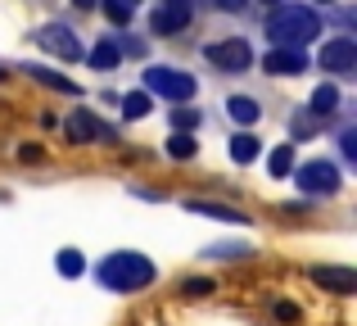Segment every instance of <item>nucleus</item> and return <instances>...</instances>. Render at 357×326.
Returning <instances> with one entry per match:
<instances>
[{"label":"nucleus","mask_w":357,"mask_h":326,"mask_svg":"<svg viewBox=\"0 0 357 326\" xmlns=\"http://www.w3.org/2000/svg\"><path fill=\"white\" fill-rule=\"evenodd\" d=\"M154 276H158V267L149 263L145 254H136V249H114V254H105L96 263V281L105 286V290H114V295L145 290Z\"/></svg>","instance_id":"1"},{"label":"nucleus","mask_w":357,"mask_h":326,"mask_svg":"<svg viewBox=\"0 0 357 326\" xmlns=\"http://www.w3.org/2000/svg\"><path fill=\"white\" fill-rule=\"evenodd\" d=\"M267 36L276 45H294V50H303L307 41L321 36V14H317L312 5H276L267 14Z\"/></svg>","instance_id":"2"},{"label":"nucleus","mask_w":357,"mask_h":326,"mask_svg":"<svg viewBox=\"0 0 357 326\" xmlns=\"http://www.w3.org/2000/svg\"><path fill=\"white\" fill-rule=\"evenodd\" d=\"M195 91H199V82L185 68H172V64H149L145 68V96H163L172 105H190Z\"/></svg>","instance_id":"3"},{"label":"nucleus","mask_w":357,"mask_h":326,"mask_svg":"<svg viewBox=\"0 0 357 326\" xmlns=\"http://www.w3.org/2000/svg\"><path fill=\"white\" fill-rule=\"evenodd\" d=\"M204 59H208L218 73L236 77V73H249V68H253V59H258V54H253L249 36H222V41L204 45Z\"/></svg>","instance_id":"4"},{"label":"nucleus","mask_w":357,"mask_h":326,"mask_svg":"<svg viewBox=\"0 0 357 326\" xmlns=\"http://www.w3.org/2000/svg\"><path fill=\"white\" fill-rule=\"evenodd\" d=\"M32 41L41 45L45 54H54V59H68V64L73 59H86V45H82V36L73 32L68 23H41L32 32Z\"/></svg>","instance_id":"5"},{"label":"nucleus","mask_w":357,"mask_h":326,"mask_svg":"<svg viewBox=\"0 0 357 326\" xmlns=\"http://www.w3.org/2000/svg\"><path fill=\"white\" fill-rule=\"evenodd\" d=\"M294 181H298V191L303 195H335L340 191V168H335L331 159H307V163H294Z\"/></svg>","instance_id":"6"},{"label":"nucleus","mask_w":357,"mask_h":326,"mask_svg":"<svg viewBox=\"0 0 357 326\" xmlns=\"http://www.w3.org/2000/svg\"><path fill=\"white\" fill-rule=\"evenodd\" d=\"M317 64H321V73L349 77V73L357 68V41L353 36H331V41L321 45V54H317Z\"/></svg>","instance_id":"7"},{"label":"nucleus","mask_w":357,"mask_h":326,"mask_svg":"<svg viewBox=\"0 0 357 326\" xmlns=\"http://www.w3.org/2000/svg\"><path fill=\"white\" fill-rule=\"evenodd\" d=\"M190 27V0H163V5L149 14V32L154 36H176Z\"/></svg>","instance_id":"8"},{"label":"nucleus","mask_w":357,"mask_h":326,"mask_svg":"<svg viewBox=\"0 0 357 326\" xmlns=\"http://www.w3.org/2000/svg\"><path fill=\"white\" fill-rule=\"evenodd\" d=\"M267 77H298L307 73V50H294V45H271L267 59H262Z\"/></svg>","instance_id":"9"},{"label":"nucleus","mask_w":357,"mask_h":326,"mask_svg":"<svg viewBox=\"0 0 357 326\" xmlns=\"http://www.w3.org/2000/svg\"><path fill=\"white\" fill-rule=\"evenodd\" d=\"M63 132H68V141H73V145H86V141H105L109 127L100 123V118L91 114V109H73L68 123H63Z\"/></svg>","instance_id":"10"},{"label":"nucleus","mask_w":357,"mask_h":326,"mask_svg":"<svg viewBox=\"0 0 357 326\" xmlns=\"http://www.w3.org/2000/svg\"><path fill=\"white\" fill-rule=\"evenodd\" d=\"M185 209L199 213V218H213V222H231V227H244V222H249V213L231 209V204H213V200H185Z\"/></svg>","instance_id":"11"},{"label":"nucleus","mask_w":357,"mask_h":326,"mask_svg":"<svg viewBox=\"0 0 357 326\" xmlns=\"http://www.w3.org/2000/svg\"><path fill=\"white\" fill-rule=\"evenodd\" d=\"M312 281L321 290H335V295H353L357 290V276L349 267H312Z\"/></svg>","instance_id":"12"},{"label":"nucleus","mask_w":357,"mask_h":326,"mask_svg":"<svg viewBox=\"0 0 357 326\" xmlns=\"http://www.w3.org/2000/svg\"><path fill=\"white\" fill-rule=\"evenodd\" d=\"M86 64H91L96 73H114L118 64H122V54H118V41H114V36H100V41L86 50Z\"/></svg>","instance_id":"13"},{"label":"nucleus","mask_w":357,"mask_h":326,"mask_svg":"<svg viewBox=\"0 0 357 326\" xmlns=\"http://www.w3.org/2000/svg\"><path fill=\"white\" fill-rule=\"evenodd\" d=\"M27 77L41 82V87H50V91H59V96H77V82H68L63 73L45 68V64H32V68H27Z\"/></svg>","instance_id":"14"},{"label":"nucleus","mask_w":357,"mask_h":326,"mask_svg":"<svg viewBox=\"0 0 357 326\" xmlns=\"http://www.w3.org/2000/svg\"><path fill=\"white\" fill-rule=\"evenodd\" d=\"M258 154H262V141L253 132H236L231 136V163H258Z\"/></svg>","instance_id":"15"},{"label":"nucleus","mask_w":357,"mask_h":326,"mask_svg":"<svg viewBox=\"0 0 357 326\" xmlns=\"http://www.w3.org/2000/svg\"><path fill=\"white\" fill-rule=\"evenodd\" d=\"M227 114H231V123H240L244 132H249V127L258 123L262 109H258V100H253V96H231V100H227Z\"/></svg>","instance_id":"16"},{"label":"nucleus","mask_w":357,"mask_h":326,"mask_svg":"<svg viewBox=\"0 0 357 326\" xmlns=\"http://www.w3.org/2000/svg\"><path fill=\"white\" fill-rule=\"evenodd\" d=\"M312 114H317V118L340 114V87H335V82H321V87L312 91Z\"/></svg>","instance_id":"17"},{"label":"nucleus","mask_w":357,"mask_h":326,"mask_svg":"<svg viewBox=\"0 0 357 326\" xmlns=\"http://www.w3.org/2000/svg\"><path fill=\"white\" fill-rule=\"evenodd\" d=\"M149 109H154V96H145V91H127V96H122V118H131V123L145 118Z\"/></svg>","instance_id":"18"},{"label":"nucleus","mask_w":357,"mask_h":326,"mask_svg":"<svg viewBox=\"0 0 357 326\" xmlns=\"http://www.w3.org/2000/svg\"><path fill=\"white\" fill-rule=\"evenodd\" d=\"M195 154H199V141H195V136H181V132H172L167 136V159H195Z\"/></svg>","instance_id":"19"},{"label":"nucleus","mask_w":357,"mask_h":326,"mask_svg":"<svg viewBox=\"0 0 357 326\" xmlns=\"http://www.w3.org/2000/svg\"><path fill=\"white\" fill-rule=\"evenodd\" d=\"M54 272H59V276H82V272H86V258H82L77 249H59V258H54Z\"/></svg>","instance_id":"20"},{"label":"nucleus","mask_w":357,"mask_h":326,"mask_svg":"<svg viewBox=\"0 0 357 326\" xmlns=\"http://www.w3.org/2000/svg\"><path fill=\"white\" fill-rule=\"evenodd\" d=\"M267 168H271V177H289V172H294V145H276L271 159H267Z\"/></svg>","instance_id":"21"},{"label":"nucleus","mask_w":357,"mask_h":326,"mask_svg":"<svg viewBox=\"0 0 357 326\" xmlns=\"http://www.w3.org/2000/svg\"><path fill=\"white\" fill-rule=\"evenodd\" d=\"M218 286H213V276H185L181 281V295L185 299H204V295H213Z\"/></svg>","instance_id":"22"},{"label":"nucleus","mask_w":357,"mask_h":326,"mask_svg":"<svg viewBox=\"0 0 357 326\" xmlns=\"http://www.w3.org/2000/svg\"><path fill=\"white\" fill-rule=\"evenodd\" d=\"M195 127H199V109H172V132H181V136H190Z\"/></svg>","instance_id":"23"},{"label":"nucleus","mask_w":357,"mask_h":326,"mask_svg":"<svg viewBox=\"0 0 357 326\" xmlns=\"http://www.w3.org/2000/svg\"><path fill=\"white\" fill-rule=\"evenodd\" d=\"M253 245H208L204 249V258H249Z\"/></svg>","instance_id":"24"},{"label":"nucleus","mask_w":357,"mask_h":326,"mask_svg":"<svg viewBox=\"0 0 357 326\" xmlns=\"http://www.w3.org/2000/svg\"><path fill=\"white\" fill-rule=\"evenodd\" d=\"M105 14L114 18V23H131V14H136V5H131V0H105Z\"/></svg>","instance_id":"25"},{"label":"nucleus","mask_w":357,"mask_h":326,"mask_svg":"<svg viewBox=\"0 0 357 326\" xmlns=\"http://www.w3.org/2000/svg\"><path fill=\"white\" fill-rule=\"evenodd\" d=\"M271 318H276V322H298V309L285 304V299H276V304H271Z\"/></svg>","instance_id":"26"},{"label":"nucleus","mask_w":357,"mask_h":326,"mask_svg":"<svg viewBox=\"0 0 357 326\" xmlns=\"http://www.w3.org/2000/svg\"><path fill=\"white\" fill-rule=\"evenodd\" d=\"M340 145H344V159H357V132H344Z\"/></svg>","instance_id":"27"},{"label":"nucleus","mask_w":357,"mask_h":326,"mask_svg":"<svg viewBox=\"0 0 357 326\" xmlns=\"http://www.w3.org/2000/svg\"><path fill=\"white\" fill-rule=\"evenodd\" d=\"M213 5H218V9H222V14H240V9H244V5H249V0H213Z\"/></svg>","instance_id":"28"},{"label":"nucleus","mask_w":357,"mask_h":326,"mask_svg":"<svg viewBox=\"0 0 357 326\" xmlns=\"http://www.w3.org/2000/svg\"><path fill=\"white\" fill-rule=\"evenodd\" d=\"M77 5H82V9H91V5H96V0H77Z\"/></svg>","instance_id":"29"},{"label":"nucleus","mask_w":357,"mask_h":326,"mask_svg":"<svg viewBox=\"0 0 357 326\" xmlns=\"http://www.w3.org/2000/svg\"><path fill=\"white\" fill-rule=\"evenodd\" d=\"M321 5H335V0H321Z\"/></svg>","instance_id":"30"}]
</instances>
